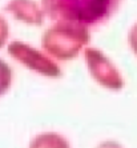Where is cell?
<instances>
[{
  "mask_svg": "<svg viewBox=\"0 0 137 148\" xmlns=\"http://www.w3.org/2000/svg\"><path fill=\"white\" fill-rule=\"evenodd\" d=\"M43 3L52 17L84 27L108 20L121 0H43Z\"/></svg>",
  "mask_w": 137,
  "mask_h": 148,
  "instance_id": "1",
  "label": "cell"
},
{
  "mask_svg": "<svg viewBox=\"0 0 137 148\" xmlns=\"http://www.w3.org/2000/svg\"><path fill=\"white\" fill-rule=\"evenodd\" d=\"M32 148H69L64 139L59 138L56 135H47L39 140H36Z\"/></svg>",
  "mask_w": 137,
  "mask_h": 148,
  "instance_id": "2",
  "label": "cell"
},
{
  "mask_svg": "<svg viewBox=\"0 0 137 148\" xmlns=\"http://www.w3.org/2000/svg\"><path fill=\"white\" fill-rule=\"evenodd\" d=\"M99 148H121V147H119V145L115 144V143H106V144L100 145Z\"/></svg>",
  "mask_w": 137,
  "mask_h": 148,
  "instance_id": "3",
  "label": "cell"
}]
</instances>
